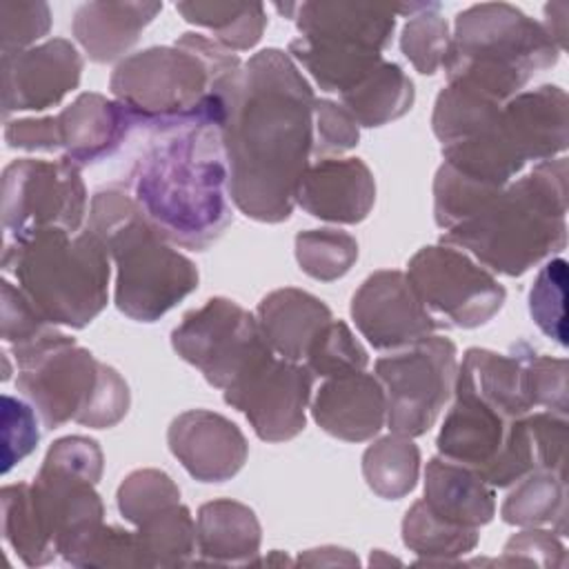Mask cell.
Here are the masks:
<instances>
[{"mask_svg": "<svg viewBox=\"0 0 569 569\" xmlns=\"http://www.w3.org/2000/svg\"><path fill=\"white\" fill-rule=\"evenodd\" d=\"M313 89L289 53L262 49L240 69L220 136L233 204L258 222H282L313 158Z\"/></svg>", "mask_w": 569, "mask_h": 569, "instance_id": "obj_1", "label": "cell"}, {"mask_svg": "<svg viewBox=\"0 0 569 569\" xmlns=\"http://www.w3.org/2000/svg\"><path fill=\"white\" fill-rule=\"evenodd\" d=\"M127 191L171 244L211 247L233 220L220 127L191 122L151 131L127 173Z\"/></svg>", "mask_w": 569, "mask_h": 569, "instance_id": "obj_2", "label": "cell"}, {"mask_svg": "<svg viewBox=\"0 0 569 569\" xmlns=\"http://www.w3.org/2000/svg\"><path fill=\"white\" fill-rule=\"evenodd\" d=\"M240 69V58L213 38L182 33L169 47H149L118 62L109 89L149 133L191 122L222 129Z\"/></svg>", "mask_w": 569, "mask_h": 569, "instance_id": "obj_3", "label": "cell"}, {"mask_svg": "<svg viewBox=\"0 0 569 569\" xmlns=\"http://www.w3.org/2000/svg\"><path fill=\"white\" fill-rule=\"evenodd\" d=\"M478 264L505 276H522L567 244V158L536 162L505 184L473 216L442 231Z\"/></svg>", "mask_w": 569, "mask_h": 569, "instance_id": "obj_4", "label": "cell"}, {"mask_svg": "<svg viewBox=\"0 0 569 569\" xmlns=\"http://www.w3.org/2000/svg\"><path fill=\"white\" fill-rule=\"evenodd\" d=\"M87 229L102 240L116 264L113 300L127 318L156 322L196 291V264L144 218L127 189L96 191Z\"/></svg>", "mask_w": 569, "mask_h": 569, "instance_id": "obj_5", "label": "cell"}, {"mask_svg": "<svg viewBox=\"0 0 569 569\" xmlns=\"http://www.w3.org/2000/svg\"><path fill=\"white\" fill-rule=\"evenodd\" d=\"M18 391L47 429L73 420L91 429H109L129 411V387L109 365L58 327L44 338L16 349Z\"/></svg>", "mask_w": 569, "mask_h": 569, "instance_id": "obj_6", "label": "cell"}, {"mask_svg": "<svg viewBox=\"0 0 569 569\" xmlns=\"http://www.w3.org/2000/svg\"><path fill=\"white\" fill-rule=\"evenodd\" d=\"M2 269L56 327L82 329L107 307L109 253L87 227L78 233L47 229L4 242Z\"/></svg>", "mask_w": 569, "mask_h": 569, "instance_id": "obj_7", "label": "cell"}, {"mask_svg": "<svg viewBox=\"0 0 569 569\" xmlns=\"http://www.w3.org/2000/svg\"><path fill=\"white\" fill-rule=\"evenodd\" d=\"M560 49L545 27L509 2H480L456 16L445 60L449 82H462L505 104Z\"/></svg>", "mask_w": 569, "mask_h": 569, "instance_id": "obj_8", "label": "cell"}, {"mask_svg": "<svg viewBox=\"0 0 569 569\" xmlns=\"http://www.w3.org/2000/svg\"><path fill=\"white\" fill-rule=\"evenodd\" d=\"M300 36L289 42V56L329 93H345L382 62V51L396 29L398 4L362 2H289L276 4Z\"/></svg>", "mask_w": 569, "mask_h": 569, "instance_id": "obj_9", "label": "cell"}, {"mask_svg": "<svg viewBox=\"0 0 569 569\" xmlns=\"http://www.w3.org/2000/svg\"><path fill=\"white\" fill-rule=\"evenodd\" d=\"M171 347L218 389L231 387L273 356L258 318L220 296L184 313L171 331Z\"/></svg>", "mask_w": 569, "mask_h": 569, "instance_id": "obj_10", "label": "cell"}, {"mask_svg": "<svg viewBox=\"0 0 569 569\" xmlns=\"http://www.w3.org/2000/svg\"><path fill=\"white\" fill-rule=\"evenodd\" d=\"M456 371V345L436 333L378 358L376 378L385 389L391 433H427L453 393Z\"/></svg>", "mask_w": 569, "mask_h": 569, "instance_id": "obj_11", "label": "cell"}, {"mask_svg": "<svg viewBox=\"0 0 569 569\" xmlns=\"http://www.w3.org/2000/svg\"><path fill=\"white\" fill-rule=\"evenodd\" d=\"M87 216L80 167L67 158H20L2 171L4 242L27 240L47 229L78 233Z\"/></svg>", "mask_w": 569, "mask_h": 569, "instance_id": "obj_12", "label": "cell"}, {"mask_svg": "<svg viewBox=\"0 0 569 569\" xmlns=\"http://www.w3.org/2000/svg\"><path fill=\"white\" fill-rule=\"evenodd\" d=\"M407 278L438 322L445 318L462 329L489 322L507 298L489 269L462 249L442 242L418 249L407 264Z\"/></svg>", "mask_w": 569, "mask_h": 569, "instance_id": "obj_13", "label": "cell"}, {"mask_svg": "<svg viewBox=\"0 0 569 569\" xmlns=\"http://www.w3.org/2000/svg\"><path fill=\"white\" fill-rule=\"evenodd\" d=\"M313 378L307 365L273 353L222 389V396L227 405L244 413L260 440L284 442L305 429Z\"/></svg>", "mask_w": 569, "mask_h": 569, "instance_id": "obj_14", "label": "cell"}, {"mask_svg": "<svg viewBox=\"0 0 569 569\" xmlns=\"http://www.w3.org/2000/svg\"><path fill=\"white\" fill-rule=\"evenodd\" d=\"M351 318L373 349L396 351L431 336L440 322L413 291L407 273H371L351 298Z\"/></svg>", "mask_w": 569, "mask_h": 569, "instance_id": "obj_15", "label": "cell"}, {"mask_svg": "<svg viewBox=\"0 0 569 569\" xmlns=\"http://www.w3.org/2000/svg\"><path fill=\"white\" fill-rule=\"evenodd\" d=\"M569 100L565 89L540 84L516 93L491 124V136L520 169L560 156L569 142Z\"/></svg>", "mask_w": 569, "mask_h": 569, "instance_id": "obj_16", "label": "cell"}, {"mask_svg": "<svg viewBox=\"0 0 569 569\" xmlns=\"http://www.w3.org/2000/svg\"><path fill=\"white\" fill-rule=\"evenodd\" d=\"M2 113L44 111L80 84L82 56L64 38L2 53Z\"/></svg>", "mask_w": 569, "mask_h": 569, "instance_id": "obj_17", "label": "cell"}, {"mask_svg": "<svg viewBox=\"0 0 569 569\" xmlns=\"http://www.w3.org/2000/svg\"><path fill=\"white\" fill-rule=\"evenodd\" d=\"M167 442L178 462L200 482L231 480L249 456L240 427L207 409H189L176 416L169 425Z\"/></svg>", "mask_w": 569, "mask_h": 569, "instance_id": "obj_18", "label": "cell"}, {"mask_svg": "<svg viewBox=\"0 0 569 569\" xmlns=\"http://www.w3.org/2000/svg\"><path fill=\"white\" fill-rule=\"evenodd\" d=\"M453 396V405L442 420L436 447L442 458L473 469L487 485H491L518 418H505L473 396Z\"/></svg>", "mask_w": 569, "mask_h": 569, "instance_id": "obj_19", "label": "cell"}, {"mask_svg": "<svg viewBox=\"0 0 569 569\" xmlns=\"http://www.w3.org/2000/svg\"><path fill=\"white\" fill-rule=\"evenodd\" d=\"M376 202V180L360 158H316L296 189V204L313 218L356 224Z\"/></svg>", "mask_w": 569, "mask_h": 569, "instance_id": "obj_20", "label": "cell"}, {"mask_svg": "<svg viewBox=\"0 0 569 569\" xmlns=\"http://www.w3.org/2000/svg\"><path fill=\"white\" fill-rule=\"evenodd\" d=\"M311 416L333 438L347 442L371 440L387 422L385 389L367 371L325 378L311 402Z\"/></svg>", "mask_w": 569, "mask_h": 569, "instance_id": "obj_21", "label": "cell"}, {"mask_svg": "<svg viewBox=\"0 0 569 569\" xmlns=\"http://www.w3.org/2000/svg\"><path fill=\"white\" fill-rule=\"evenodd\" d=\"M531 351L527 342L513 345L507 356L480 347L467 349L456 371L453 393L473 396L511 420L531 413L533 405L527 371Z\"/></svg>", "mask_w": 569, "mask_h": 569, "instance_id": "obj_22", "label": "cell"}, {"mask_svg": "<svg viewBox=\"0 0 569 569\" xmlns=\"http://www.w3.org/2000/svg\"><path fill=\"white\" fill-rule=\"evenodd\" d=\"M60 140L67 160L80 169L100 162L118 151L129 131L136 127L131 113L102 93H80L58 113Z\"/></svg>", "mask_w": 569, "mask_h": 569, "instance_id": "obj_23", "label": "cell"}, {"mask_svg": "<svg viewBox=\"0 0 569 569\" xmlns=\"http://www.w3.org/2000/svg\"><path fill=\"white\" fill-rule=\"evenodd\" d=\"M162 11V2H84L73 13V36L93 62H113L127 53L144 27Z\"/></svg>", "mask_w": 569, "mask_h": 569, "instance_id": "obj_24", "label": "cell"}, {"mask_svg": "<svg viewBox=\"0 0 569 569\" xmlns=\"http://www.w3.org/2000/svg\"><path fill=\"white\" fill-rule=\"evenodd\" d=\"M256 318L273 353L291 362H305L313 338L333 320L331 309L320 298L296 287L267 293Z\"/></svg>", "mask_w": 569, "mask_h": 569, "instance_id": "obj_25", "label": "cell"}, {"mask_svg": "<svg viewBox=\"0 0 569 569\" xmlns=\"http://www.w3.org/2000/svg\"><path fill=\"white\" fill-rule=\"evenodd\" d=\"M425 505L442 520L460 527H482L496 513V498L473 469L436 456L425 469Z\"/></svg>", "mask_w": 569, "mask_h": 569, "instance_id": "obj_26", "label": "cell"}, {"mask_svg": "<svg viewBox=\"0 0 569 569\" xmlns=\"http://www.w3.org/2000/svg\"><path fill=\"white\" fill-rule=\"evenodd\" d=\"M260 540V522L247 505L220 498L198 509L196 542L202 562L256 565Z\"/></svg>", "mask_w": 569, "mask_h": 569, "instance_id": "obj_27", "label": "cell"}, {"mask_svg": "<svg viewBox=\"0 0 569 569\" xmlns=\"http://www.w3.org/2000/svg\"><path fill=\"white\" fill-rule=\"evenodd\" d=\"M340 98L358 127L373 129L402 118L411 109L416 91L400 64L382 60Z\"/></svg>", "mask_w": 569, "mask_h": 569, "instance_id": "obj_28", "label": "cell"}, {"mask_svg": "<svg viewBox=\"0 0 569 569\" xmlns=\"http://www.w3.org/2000/svg\"><path fill=\"white\" fill-rule=\"evenodd\" d=\"M513 485L500 507V516L507 525H551L558 536L567 533V473L533 469Z\"/></svg>", "mask_w": 569, "mask_h": 569, "instance_id": "obj_29", "label": "cell"}, {"mask_svg": "<svg viewBox=\"0 0 569 569\" xmlns=\"http://www.w3.org/2000/svg\"><path fill=\"white\" fill-rule=\"evenodd\" d=\"M142 567H182L191 565L196 553V522L191 511L176 502L136 527Z\"/></svg>", "mask_w": 569, "mask_h": 569, "instance_id": "obj_30", "label": "cell"}, {"mask_svg": "<svg viewBox=\"0 0 569 569\" xmlns=\"http://www.w3.org/2000/svg\"><path fill=\"white\" fill-rule=\"evenodd\" d=\"M176 11L187 22L209 29L229 51L256 47L267 27L264 7L258 2H178Z\"/></svg>", "mask_w": 569, "mask_h": 569, "instance_id": "obj_31", "label": "cell"}, {"mask_svg": "<svg viewBox=\"0 0 569 569\" xmlns=\"http://www.w3.org/2000/svg\"><path fill=\"white\" fill-rule=\"evenodd\" d=\"M418 473L420 449L407 436L389 433L371 442L362 453V476L369 489L385 500H398L413 491Z\"/></svg>", "mask_w": 569, "mask_h": 569, "instance_id": "obj_32", "label": "cell"}, {"mask_svg": "<svg viewBox=\"0 0 569 569\" xmlns=\"http://www.w3.org/2000/svg\"><path fill=\"white\" fill-rule=\"evenodd\" d=\"M402 542L427 565L451 562L476 549L478 529L447 522L438 518L425 500H418L402 518Z\"/></svg>", "mask_w": 569, "mask_h": 569, "instance_id": "obj_33", "label": "cell"}, {"mask_svg": "<svg viewBox=\"0 0 569 569\" xmlns=\"http://www.w3.org/2000/svg\"><path fill=\"white\" fill-rule=\"evenodd\" d=\"M505 104L462 82H447L436 98L431 129L442 144L458 142L487 129Z\"/></svg>", "mask_w": 569, "mask_h": 569, "instance_id": "obj_34", "label": "cell"}, {"mask_svg": "<svg viewBox=\"0 0 569 569\" xmlns=\"http://www.w3.org/2000/svg\"><path fill=\"white\" fill-rule=\"evenodd\" d=\"M300 269L320 282L342 278L358 260V242L342 229H307L296 236Z\"/></svg>", "mask_w": 569, "mask_h": 569, "instance_id": "obj_35", "label": "cell"}, {"mask_svg": "<svg viewBox=\"0 0 569 569\" xmlns=\"http://www.w3.org/2000/svg\"><path fill=\"white\" fill-rule=\"evenodd\" d=\"M451 33L447 20L440 16L438 2H420L409 16L400 33V49L405 58L425 76H433L447 60Z\"/></svg>", "mask_w": 569, "mask_h": 569, "instance_id": "obj_36", "label": "cell"}, {"mask_svg": "<svg viewBox=\"0 0 569 569\" xmlns=\"http://www.w3.org/2000/svg\"><path fill=\"white\" fill-rule=\"evenodd\" d=\"M369 356L360 340L342 320L327 322L313 338L305 362L313 376L331 378L351 371H365Z\"/></svg>", "mask_w": 569, "mask_h": 569, "instance_id": "obj_37", "label": "cell"}, {"mask_svg": "<svg viewBox=\"0 0 569 569\" xmlns=\"http://www.w3.org/2000/svg\"><path fill=\"white\" fill-rule=\"evenodd\" d=\"M565 296H567V260L551 258L538 271L529 289V313L536 327L560 347H567Z\"/></svg>", "mask_w": 569, "mask_h": 569, "instance_id": "obj_38", "label": "cell"}, {"mask_svg": "<svg viewBox=\"0 0 569 569\" xmlns=\"http://www.w3.org/2000/svg\"><path fill=\"white\" fill-rule=\"evenodd\" d=\"M118 509L131 525H140L153 513L180 502V489L160 469H136L118 487Z\"/></svg>", "mask_w": 569, "mask_h": 569, "instance_id": "obj_39", "label": "cell"}, {"mask_svg": "<svg viewBox=\"0 0 569 569\" xmlns=\"http://www.w3.org/2000/svg\"><path fill=\"white\" fill-rule=\"evenodd\" d=\"M62 560L73 567H142L136 531L104 522L71 547Z\"/></svg>", "mask_w": 569, "mask_h": 569, "instance_id": "obj_40", "label": "cell"}, {"mask_svg": "<svg viewBox=\"0 0 569 569\" xmlns=\"http://www.w3.org/2000/svg\"><path fill=\"white\" fill-rule=\"evenodd\" d=\"M2 287V340L11 347V351L22 349L56 329L38 307L27 298V293L11 284L7 278L0 282Z\"/></svg>", "mask_w": 569, "mask_h": 569, "instance_id": "obj_41", "label": "cell"}, {"mask_svg": "<svg viewBox=\"0 0 569 569\" xmlns=\"http://www.w3.org/2000/svg\"><path fill=\"white\" fill-rule=\"evenodd\" d=\"M51 11L47 2H0V47L2 53L24 51L49 33Z\"/></svg>", "mask_w": 569, "mask_h": 569, "instance_id": "obj_42", "label": "cell"}, {"mask_svg": "<svg viewBox=\"0 0 569 569\" xmlns=\"http://www.w3.org/2000/svg\"><path fill=\"white\" fill-rule=\"evenodd\" d=\"M360 127L353 116L338 102L316 98L313 102V158H333L356 147Z\"/></svg>", "mask_w": 569, "mask_h": 569, "instance_id": "obj_43", "label": "cell"}, {"mask_svg": "<svg viewBox=\"0 0 569 569\" xmlns=\"http://www.w3.org/2000/svg\"><path fill=\"white\" fill-rule=\"evenodd\" d=\"M529 371V396L531 405L542 407L560 416L569 413V382H567V360L551 358L531 351L527 360Z\"/></svg>", "mask_w": 569, "mask_h": 569, "instance_id": "obj_44", "label": "cell"}, {"mask_svg": "<svg viewBox=\"0 0 569 569\" xmlns=\"http://www.w3.org/2000/svg\"><path fill=\"white\" fill-rule=\"evenodd\" d=\"M38 440L40 431L33 407L11 396H2V471L7 473L16 462L27 458L38 447Z\"/></svg>", "mask_w": 569, "mask_h": 569, "instance_id": "obj_45", "label": "cell"}, {"mask_svg": "<svg viewBox=\"0 0 569 569\" xmlns=\"http://www.w3.org/2000/svg\"><path fill=\"white\" fill-rule=\"evenodd\" d=\"M498 565H533V567H565L567 549L556 536V531L527 527L513 533L502 549V560Z\"/></svg>", "mask_w": 569, "mask_h": 569, "instance_id": "obj_46", "label": "cell"}, {"mask_svg": "<svg viewBox=\"0 0 569 569\" xmlns=\"http://www.w3.org/2000/svg\"><path fill=\"white\" fill-rule=\"evenodd\" d=\"M4 140L13 149L58 151L62 149L58 116L9 120L4 127Z\"/></svg>", "mask_w": 569, "mask_h": 569, "instance_id": "obj_47", "label": "cell"}, {"mask_svg": "<svg viewBox=\"0 0 569 569\" xmlns=\"http://www.w3.org/2000/svg\"><path fill=\"white\" fill-rule=\"evenodd\" d=\"M560 51L567 47V2H553L545 7V22H540Z\"/></svg>", "mask_w": 569, "mask_h": 569, "instance_id": "obj_48", "label": "cell"}, {"mask_svg": "<svg viewBox=\"0 0 569 569\" xmlns=\"http://www.w3.org/2000/svg\"><path fill=\"white\" fill-rule=\"evenodd\" d=\"M298 562L302 565H358V558L353 553H349L347 549H338V547H320V549H309L305 553H300Z\"/></svg>", "mask_w": 569, "mask_h": 569, "instance_id": "obj_49", "label": "cell"}]
</instances>
